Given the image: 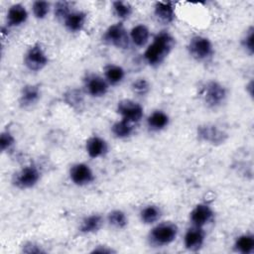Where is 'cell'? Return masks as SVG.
Returning a JSON list of instances; mask_svg holds the SVG:
<instances>
[{
	"instance_id": "ac0fdd59",
	"label": "cell",
	"mask_w": 254,
	"mask_h": 254,
	"mask_svg": "<svg viewBox=\"0 0 254 254\" xmlns=\"http://www.w3.org/2000/svg\"><path fill=\"white\" fill-rule=\"evenodd\" d=\"M86 14L82 11H72L64 21L65 28L72 33H76L82 30L85 25Z\"/></svg>"
},
{
	"instance_id": "83f0119b",
	"label": "cell",
	"mask_w": 254,
	"mask_h": 254,
	"mask_svg": "<svg viewBox=\"0 0 254 254\" xmlns=\"http://www.w3.org/2000/svg\"><path fill=\"white\" fill-rule=\"evenodd\" d=\"M70 11V3L66 1H60L55 4L54 13L57 19L64 21L65 18L71 13Z\"/></svg>"
},
{
	"instance_id": "f546056e",
	"label": "cell",
	"mask_w": 254,
	"mask_h": 254,
	"mask_svg": "<svg viewBox=\"0 0 254 254\" xmlns=\"http://www.w3.org/2000/svg\"><path fill=\"white\" fill-rule=\"evenodd\" d=\"M131 88L134 93L138 95H145L149 91L150 85L145 78H138L132 82Z\"/></svg>"
},
{
	"instance_id": "8992f818",
	"label": "cell",
	"mask_w": 254,
	"mask_h": 254,
	"mask_svg": "<svg viewBox=\"0 0 254 254\" xmlns=\"http://www.w3.org/2000/svg\"><path fill=\"white\" fill-rule=\"evenodd\" d=\"M49 63V59L40 44H35L27 51L24 57V64L31 71L43 69Z\"/></svg>"
},
{
	"instance_id": "f1b7e54d",
	"label": "cell",
	"mask_w": 254,
	"mask_h": 254,
	"mask_svg": "<svg viewBox=\"0 0 254 254\" xmlns=\"http://www.w3.org/2000/svg\"><path fill=\"white\" fill-rule=\"evenodd\" d=\"M32 10L37 19H44L49 14L50 3L47 1H35L33 3Z\"/></svg>"
},
{
	"instance_id": "5b68a950",
	"label": "cell",
	"mask_w": 254,
	"mask_h": 254,
	"mask_svg": "<svg viewBox=\"0 0 254 254\" xmlns=\"http://www.w3.org/2000/svg\"><path fill=\"white\" fill-rule=\"evenodd\" d=\"M102 40L118 49H128L130 37L122 23H116L107 28L102 36Z\"/></svg>"
},
{
	"instance_id": "6da1fadb",
	"label": "cell",
	"mask_w": 254,
	"mask_h": 254,
	"mask_svg": "<svg viewBox=\"0 0 254 254\" xmlns=\"http://www.w3.org/2000/svg\"><path fill=\"white\" fill-rule=\"evenodd\" d=\"M175 46V39L166 31L158 33L144 53L145 61L152 66L160 65Z\"/></svg>"
},
{
	"instance_id": "d6986e66",
	"label": "cell",
	"mask_w": 254,
	"mask_h": 254,
	"mask_svg": "<svg viewBox=\"0 0 254 254\" xmlns=\"http://www.w3.org/2000/svg\"><path fill=\"white\" fill-rule=\"evenodd\" d=\"M150 37V31L143 24L136 25L130 31V40L137 47H144Z\"/></svg>"
},
{
	"instance_id": "5bb4252c",
	"label": "cell",
	"mask_w": 254,
	"mask_h": 254,
	"mask_svg": "<svg viewBox=\"0 0 254 254\" xmlns=\"http://www.w3.org/2000/svg\"><path fill=\"white\" fill-rule=\"evenodd\" d=\"M154 14L159 22L163 24H170L176 17L175 4L173 2H156Z\"/></svg>"
},
{
	"instance_id": "ffe728a7",
	"label": "cell",
	"mask_w": 254,
	"mask_h": 254,
	"mask_svg": "<svg viewBox=\"0 0 254 254\" xmlns=\"http://www.w3.org/2000/svg\"><path fill=\"white\" fill-rule=\"evenodd\" d=\"M148 127L153 131H160L169 124V116L162 110H156L147 119Z\"/></svg>"
},
{
	"instance_id": "d4e9b609",
	"label": "cell",
	"mask_w": 254,
	"mask_h": 254,
	"mask_svg": "<svg viewBox=\"0 0 254 254\" xmlns=\"http://www.w3.org/2000/svg\"><path fill=\"white\" fill-rule=\"evenodd\" d=\"M133 130H134V128H133L132 123H130L124 119L115 122L111 127V131L114 134V136L117 138H120V139L129 137L132 134Z\"/></svg>"
},
{
	"instance_id": "d6a6232c",
	"label": "cell",
	"mask_w": 254,
	"mask_h": 254,
	"mask_svg": "<svg viewBox=\"0 0 254 254\" xmlns=\"http://www.w3.org/2000/svg\"><path fill=\"white\" fill-rule=\"evenodd\" d=\"M66 97V102L69 103L70 105H72L73 107L75 105H79L80 103H82V96L81 93L78 90H70L65 94Z\"/></svg>"
},
{
	"instance_id": "1f68e13d",
	"label": "cell",
	"mask_w": 254,
	"mask_h": 254,
	"mask_svg": "<svg viewBox=\"0 0 254 254\" xmlns=\"http://www.w3.org/2000/svg\"><path fill=\"white\" fill-rule=\"evenodd\" d=\"M253 40H254V29H253V27H250L241 41L242 47L245 49V51L249 55H253V52H254Z\"/></svg>"
},
{
	"instance_id": "52a82bcc",
	"label": "cell",
	"mask_w": 254,
	"mask_h": 254,
	"mask_svg": "<svg viewBox=\"0 0 254 254\" xmlns=\"http://www.w3.org/2000/svg\"><path fill=\"white\" fill-rule=\"evenodd\" d=\"M41 178V173L35 166H26L15 174L13 184L22 190L31 189L36 186Z\"/></svg>"
},
{
	"instance_id": "7a4b0ae2",
	"label": "cell",
	"mask_w": 254,
	"mask_h": 254,
	"mask_svg": "<svg viewBox=\"0 0 254 254\" xmlns=\"http://www.w3.org/2000/svg\"><path fill=\"white\" fill-rule=\"evenodd\" d=\"M179 228L175 223L172 222H163L155 227L149 233V242L150 244L162 247L171 244L177 237Z\"/></svg>"
},
{
	"instance_id": "4316f807",
	"label": "cell",
	"mask_w": 254,
	"mask_h": 254,
	"mask_svg": "<svg viewBox=\"0 0 254 254\" xmlns=\"http://www.w3.org/2000/svg\"><path fill=\"white\" fill-rule=\"evenodd\" d=\"M112 7L114 14L120 19H127L132 14V6L128 2L114 1Z\"/></svg>"
},
{
	"instance_id": "cb8c5ba5",
	"label": "cell",
	"mask_w": 254,
	"mask_h": 254,
	"mask_svg": "<svg viewBox=\"0 0 254 254\" xmlns=\"http://www.w3.org/2000/svg\"><path fill=\"white\" fill-rule=\"evenodd\" d=\"M162 211L157 205H147L140 212V218L145 224L155 223L161 217Z\"/></svg>"
},
{
	"instance_id": "9a60e30c",
	"label": "cell",
	"mask_w": 254,
	"mask_h": 254,
	"mask_svg": "<svg viewBox=\"0 0 254 254\" xmlns=\"http://www.w3.org/2000/svg\"><path fill=\"white\" fill-rule=\"evenodd\" d=\"M40 96H41V89L39 85L27 84L23 86L20 93V98H19L20 106L23 108L30 107L40 99Z\"/></svg>"
},
{
	"instance_id": "9c48e42d",
	"label": "cell",
	"mask_w": 254,
	"mask_h": 254,
	"mask_svg": "<svg viewBox=\"0 0 254 254\" xmlns=\"http://www.w3.org/2000/svg\"><path fill=\"white\" fill-rule=\"evenodd\" d=\"M117 112L121 115L122 119L130 122L137 123L143 117V107L130 99H123L117 104Z\"/></svg>"
},
{
	"instance_id": "3957f363",
	"label": "cell",
	"mask_w": 254,
	"mask_h": 254,
	"mask_svg": "<svg viewBox=\"0 0 254 254\" xmlns=\"http://www.w3.org/2000/svg\"><path fill=\"white\" fill-rule=\"evenodd\" d=\"M227 90L219 82L211 80L204 83L201 89V97L203 102L209 108L219 107L226 99Z\"/></svg>"
},
{
	"instance_id": "603a6c76",
	"label": "cell",
	"mask_w": 254,
	"mask_h": 254,
	"mask_svg": "<svg viewBox=\"0 0 254 254\" xmlns=\"http://www.w3.org/2000/svg\"><path fill=\"white\" fill-rule=\"evenodd\" d=\"M234 249L242 254H250L254 250V236L251 234H243L235 240Z\"/></svg>"
},
{
	"instance_id": "30bf717a",
	"label": "cell",
	"mask_w": 254,
	"mask_h": 254,
	"mask_svg": "<svg viewBox=\"0 0 254 254\" xmlns=\"http://www.w3.org/2000/svg\"><path fill=\"white\" fill-rule=\"evenodd\" d=\"M69 178L74 185L81 187L92 183L94 175L89 166L83 163H77L70 168Z\"/></svg>"
},
{
	"instance_id": "7c38bea8",
	"label": "cell",
	"mask_w": 254,
	"mask_h": 254,
	"mask_svg": "<svg viewBox=\"0 0 254 254\" xmlns=\"http://www.w3.org/2000/svg\"><path fill=\"white\" fill-rule=\"evenodd\" d=\"M84 86L88 94L93 97L104 96L108 90L107 81L101 76L94 73H89L85 76Z\"/></svg>"
},
{
	"instance_id": "ba28073f",
	"label": "cell",
	"mask_w": 254,
	"mask_h": 254,
	"mask_svg": "<svg viewBox=\"0 0 254 254\" xmlns=\"http://www.w3.org/2000/svg\"><path fill=\"white\" fill-rule=\"evenodd\" d=\"M197 137L203 142L219 145L225 142L228 135L225 131L213 124H204L197 127Z\"/></svg>"
},
{
	"instance_id": "e0dca14e",
	"label": "cell",
	"mask_w": 254,
	"mask_h": 254,
	"mask_svg": "<svg viewBox=\"0 0 254 254\" xmlns=\"http://www.w3.org/2000/svg\"><path fill=\"white\" fill-rule=\"evenodd\" d=\"M85 149L90 158H98L107 152L108 147L105 140L98 136H92L86 141Z\"/></svg>"
},
{
	"instance_id": "277c9868",
	"label": "cell",
	"mask_w": 254,
	"mask_h": 254,
	"mask_svg": "<svg viewBox=\"0 0 254 254\" xmlns=\"http://www.w3.org/2000/svg\"><path fill=\"white\" fill-rule=\"evenodd\" d=\"M190 56L197 62L208 61L213 55V46L209 39L203 36L192 37L188 45Z\"/></svg>"
},
{
	"instance_id": "2e32d148",
	"label": "cell",
	"mask_w": 254,
	"mask_h": 254,
	"mask_svg": "<svg viewBox=\"0 0 254 254\" xmlns=\"http://www.w3.org/2000/svg\"><path fill=\"white\" fill-rule=\"evenodd\" d=\"M28 19V12L22 4H14L7 11V25L9 27H18L24 24Z\"/></svg>"
},
{
	"instance_id": "484cf974",
	"label": "cell",
	"mask_w": 254,
	"mask_h": 254,
	"mask_svg": "<svg viewBox=\"0 0 254 254\" xmlns=\"http://www.w3.org/2000/svg\"><path fill=\"white\" fill-rule=\"evenodd\" d=\"M107 220H108L110 225H112L113 227H115L117 229L124 228L128 223V219H127L126 214L122 210H119V209H115V210L110 211L108 213Z\"/></svg>"
},
{
	"instance_id": "4dcf8cb0",
	"label": "cell",
	"mask_w": 254,
	"mask_h": 254,
	"mask_svg": "<svg viewBox=\"0 0 254 254\" xmlns=\"http://www.w3.org/2000/svg\"><path fill=\"white\" fill-rule=\"evenodd\" d=\"M15 144V138L9 131H3L0 136V150L5 152L10 150Z\"/></svg>"
},
{
	"instance_id": "4fadbf2b",
	"label": "cell",
	"mask_w": 254,
	"mask_h": 254,
	"mask_svg": "<svg viewBox=\"0 0 254 254\" xmlns=\"http://www.w3.org/2000/svg\"><path fill=\"white\" fill-rule=\"evenodd\" d=\"M213 217V211L206 203H198L190 214V219L194 226L202 227Z\"/></svg>"
},
{
	"instance_id": "e575fe53",
	"label": "cell",
	"mask_w": 254,
	"mask_h": 254,
	"mask_svg": "<svg viewBox=\"0 0 254 254\" xmlns=\"http://www.w3.org/2000/svg\"><path fill=\"white\" fill-rule=\"evenodd\" d=\"M92 253H114L115 251L112 249V248H109L108 246H105V245H98L97 247H95L92 251Z\"/></svg>"
},
{
	"instance_id": "836d02e7",
	"label": "cell",
	"mask_w": 254,
	"mask_h": 254,
	"mask_svg": "<svg viewBox=\"0 0 254 254\" xmlns=\"http://www.w3.org/2000/svg\"><path fill=\"white\" fill-rule=\"evenodd\" d=\"M22 251L24 253H28V254H40V253H45L46 252L40 245L36 244L35 242L25 243L22 247Z\"/></svg>"
},
{
	"instance_id": "44dd1931",
	"label": "cell",
	"mask_w": 254,
	"mask_h": 254,
	"mask_svg": "<svg viewBox=\"0 0 254 254\" xmlns=\"http://www.w3.org/2000/svg\"><path fill=\"white\" fill-rule=\"evenodd\" d=\"M102 225V217L99 214H91L84 217L80 223L79 231L84 234L98 231Z\"/></svg>"
},
{
	"instance_id": "7402d4cb",
	"label": "cell",
	"mask_w": 254,
	"mask_h": 254,
	"mask_svg": "<svg viewBox=\"0 0 254 254\" xmlns=\"http://www.w3.org/2000/svg\"><path fill=\"white\" fill-rule=\"evenodd\" d=\"M104 75H105V79L107 82L115 85L123 80V78L125 76V71L119 65L108 64L104 68Z\"/></svg>"
},
{
	"instance_id": "8fae6325",
	"label": "cell",
	"mask_w": 254,
	"mask_h": 254,
	"mask_svg": "<svg viewBox=\"0 0 254 254\" xmlns=\"http://www.w3.org/2000/svg\"><path fill=\"white\" fill-rule=\"evenodd\" d=\"M204 239H205V233L202 227L192 225V227L189 228L185 234L184 244L189 251L195 252L202 247L204 243Z\"/></svg>"
}]
</instances>
